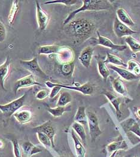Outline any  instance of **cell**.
Segmentation results:
<instances>
[{"instance_id": "cell-1", "label": "cell", "mask_w": 140, "mask_h": 157, "mask_svg": "<svg viewBox=\"0 0 140 157\" xmlns=\"http://www.w3.org/2000/svg\"><path fill=\"white\" fill-rule=\"evenodd\" d=\"M66 28L70 35L83 41L88 39L94 33L95 24L90 20L82 18L71 21L66 25Z\"/></svg>"}, {"instance_id": "cell-2", "label": "cell", "mask_w": 140, "mask_h": 157, "mask_svg": "<svg viewBox=\"0 0 140 157\" xmlns=\"http://www.w3.org/2000/svg\"><path fill=\"white\" fill-rule=\"evenodd\" d=\"M82 6L70 13L63 22L64 25H68L78 13L86 11H102L113 9L110 1L107 0H83Z\"/></svg>"}, {"instance_id": "cell-3", "label": "cell", "mask_w": 140, "mask_h": 157, "mask_svg": "<svg viewBox=\"0 0 140 157\" xmlns=\"http://www.w3.org/2000/svg\"><path fill=\"white\" fill-rule=\"evenodd\" d=\"M26 96L27 94L25 93L21 97L17 98L15 100H13V101L10 103L6 105H0V111L4 116L7 117H12L14 113H16L23 107Z\"/></svg>"}, {"instance_id": "cell-4", "label": "cell", "mask_w": 140, "mask_h": 157, "mask_svg": "<svg viewBox=\"0 0 140 157\" xmlns=\"http://www.w3.org/2000/svg\"><path fill=\"white\" fill-rule=\"evenodd\" d=\"M20 63L21 66L31 73L34 76H37L39 78L43 80L49 79V76L43 71L39 66L37 57H34L33 59L28 61L21 60Z\"/></svg>"}, {"instance_id": "cell-5", "label": "cell", "mask_w": 140, "mask_h": 157, "mask_svg": "<svg viewBox=\"0 0 140 157\" xmlns=\"http://www.w3.org/2000/svg\"><path fill=\"white\" fill-rule=\"evenodd\" d=\"M87 116L89 134L92 142H95L96 139L102 134V130L100 127L98 118L96 114L92 112H88Z\"/></svg>"}, {"instance_id": "cell-6", "label": "cell", "mask_w": 140, "mask_h": 157, "mask_svg": "<svg viewBox=\"0 0 140 157\" xmlns=\"http://www.w3.org/2000/svg\"><path fill=\"white\" fill-rule=\"evenodd\" d=\"M32 86H41V84L37 82L35 76L31 74L16 81L14 85L13 91L14 94L16 95L19 90L21 88L31 87Z\"/></svg>"}, {"instance_id": "cell-7", "label": "cell", "mask_w": 140, "mask_h": 157, "mask_svg": "<svg viewBox=\"0 0 140 157\" xmlns=\"http://www.w3.org/2000/svg\"><path fill=\"white\" fill-rule=\"evenodd\" d=\"M113 30L115 36L118 38L132 36L133 34L137 33V31L131 29L129 26L122 23L117 17L115 18L114 21Z\"/></svg>"}, {"instance_id": "cell-8", "label": "cell", "mask_w": 140, "mask_h": 157, "mask_svg": "<svg viewBox=\"0 0 140 157\" xmlns=\"http://www.w3.org/2000/svg\"><path fill=\"white\" fill-rule=\"evenodd\" d=\"M36 16L38 28L40 30H45L50 21V16L48 13L45 12L40 5L38 1H36Z\"/></svg>"}, {"instance_id": "cell-9", "label": "cell", "mask_w": 140, "mask_h": 157, "mask_svg": "<svg viewBox=\"0 0 140 157\" xmlns=\"http://www.w3.org/2000/svg\"><path fill=\"white\" fill-rule=\"evenodd\" d=\"M33 130L36 132H41L48 136L51 140L53 147H55L54 138L56 133V129L51 121H48L41 125L34 128Z\"/></svg>"}, {"instance_id": "cell-10", "label": "cell", "mask_w": 140, "mask_h": 157, "mask_svg": "<svg viewBox=\"0 0 140 157\" xmlns=\"http://www.w3.org/2000/svg\"><path fill=\"white\" fill-rule=\"evenodd\" d=\"M96 33L98 36V39L96 40L97 44L101 45L102 46L108 48L109 49H111L114 51H124L127 49V48L125 45L115 44L108 38L101 36L100 33L98 31H96Z\"/></svg>"}, {"instance_id": "cell-11", "label": "cell", "mask_w": 140, "mask_h": 157, "mask_svg": "<svg viewBox=\"0 0 140 157\" xmlns=\"http://www.w3.org/2000/svg\"><path fill=\"white\" fill-rule=\"evenodd\" d=\"M58 85L62 88L80 92L81 94L86 95H90L93 93V91H94V87H93V85L90 82H87L86 83H84L83 85H79V86H78V85L71 86V85H63V84H60V83H58Z\"/></svg>"}, {"instance_id": "cell-12", "label": "cell", "mask_w": 140, "mask_h": 157, "mask_svg": "<svg viewBox=\"0 0 140 157\" xmlns=\"http://www.w3.org/2000/svg\"><path fill=\"white\" fill-rule=\"evenodd\" d=\"M102 94L104 95L107 98V99L110 102V103L114 107L117 118H121L122 116V112L120 108V105L122 104L121 98L117 97V95H115L112 92L108 91H105L103 92Z\"/></svg>"}, {"instance_id": "cell-13", "label": "cell", "mask_w": 140, "mask_h": 157, "mask_svg": "<svg viewBox=\"0 0 140 157\" xmlns=\"http://www.w3.org/2000/svg\"><path fill=\"white\" fill-rule=\"evenodd\" d=\"M93 52L94 49L92 47L87 46L80 53L78 60L81 64L85 68H89L90 66Z\"/></svg>"}, {"instance_id": "cell-14", "label": "cell", "mask_w": 140, "mask_h": 157, "mask_svg": "<svg viewBox=\"0 0 140 157\" xmlns=\"http://www.w3.org/2000/svg\"><path fill=\"white\" fill-rule=\"evenodd\" d=\"M10 64V58L7 57L4 63L0 65V87L4 91H6L4 86V82L9 75Z\"/></svg>"}, {"instance_id": "cell-15", "label": "cell", "mask_w": 140, "mask_h": 157, "mask_svg": "<svg viewBox=\"0 0 140 157\" xmlns=\"http://www.w3.org/2000/svg\"><path fill=\"white\" fill-rule=\"evenodd\" d=\"M13 117L21 124H25L32 120V112L28 109H20L13 114Z\"/></svg>"}, {"instance_id": "cell-16", "label": "cell", "mask_w": 140, "mask_h": 157, "mask_svg": "<svg viewBox=\"0 0 140 157\" xmlns=\"http://www.w3.org/2000/svg\"><path fill=\"white\" fill-rule=\"evenodd\" d=\"M110 68L113 71H115V73H117L121 78H124L127 81H132L134 80H136L139 78L138 76L134 75L133 73L131 72L130 71L126 69L120 68L113 65L110 66Z\"/></svg>"}, {"instance_id": "cell-17", "label": "cell", "mask_w": 140, "mask_h": 157, "mask_svg": "<svg viewBox=\"0 0 140 157\" xmlns=\"http://www.w3.org/2000/svg\"><path fill=\"white\" fill-rule=\"evenodd\" d=\"M116 14L118 19L125 25L127 26H134L135 25L134 21L132 19L131 16L124 9H118L116 11Z\"/></svg>"}, {"instance_id": "cell-18", "label": "cell", "mask_w": 140, "mask_h": 157, "mask_svg": "<svg viewBox=\"0 0 140 157\" xmlns=\"http://www.w3.org/2000/svg\"><path fill=\"white\" fill-rule=\"evenodd\" d=\"M22 149L26 155L29 157L42 152V149L40 147H37L30 142H26L22 144Z\"/></svg>"}, {"instance_id": "cell-19", "label": "cell", "mask_w": 140, "mask_h": 157, "mask_svg": "<svg viewBox=\"0 0 140 157\" xmlns=\"http://www.w3.org/2000/svg\"><path fill=\"white\" fill-rule=\"evenodd\" d=\"M71 137L74 142L75 151L76 152L77 157H85L86 155V149L81 142V141L78 139L74 131L72 129L71 131Z\"/></svg>"}, {"instance_id": "cell-20", "label": "cell", "mask_w": 140, "mask_h": 157, "mask_svg": "<svg viewBox=\"0 0 140 157\" xmlns=\"http://www.w3.org/2000/svg\"><path fill=\"white\" fill-rule=\"evenodd\" d=\"M112 85L115 91L117 92L119 94L126 97V98H128L127 89L120 77L115 78L112 82Z\"/></svg>"}, {"instance_id": "cell-21", "label": "cell", "mask_w": 140, "mask_h": 157, "mask_svg": "<svg viewBox=\"0 0 140 157\" xmlns=\"http://www.w3.org/2000/svg\"><path fill=\"white\" fill-rule=\"evenodd\" d=\"M127 148V144L124 140L114 141L107 146V150L110 154H112L119 150H126Z\"/></svg>"}, {"instance_id": "cell-22", "label": "cell", "mask_w": 140, "mask_h": 157, "mask_svg": "<svg viewBox=\"0 0 140 157\" xmlns=\"http://www.w3.org/2000/svg\"><path fill=\"white\" fill-rule=\"evenodd\" d=\"M61 48L62 46L57 45L41 46L38 48V53L40 55L56 54L58 55L60 52Z\"/></svg>"}, {"instance_id": "cell-23", "label": "cell", "mask_w": 140, "mask_h": 157, "mask_svg": "<svg viewBox=\"0 0 140 157\" xmlns=\"http://www.w3.org/2000/svg\"><path fill=\"white\" fill-rule=\"evenodd\" d=\"M75 122H77L83 125L88 124V116L86 113V107L85 106H79L77 110L74 117Z\"/></svg>"}, {"instance_id": "cell-24", "label": "cell", "mask_w": 140, "mask_h": 157, "mask_svg": "<svg viewBox=\"0 0 140 157\" xmlns=\"http://www.w3.org/2000/svg\"><path fill=\"white\" fill-rule=\"evenodd\" d=\"M74 62H71L70 63L60 64L59 71L61 73L66 77H71L73 76L74 70Z\"/></svg>"}, {"instance_id": "cell-25", "label": "cell", "mask_w": 140, "mask_h": 157, "mask_svg": "<svg viewBox=\"0 0 140 157\" xmlns=\"http://www.w3.org/2000/svg\"><path fill=\"white\" fill-rule=\"evenodd\" d=\"M72 129L76 132L77 134L81 139V142L85 144L86 142V134L83 125L77 122H74L72 125Z\"/></svg>"}, {"instance_id": "cell-26", "label": "cell", "mask_w": 140, "mask_h": 157, "mask_svg": "<svg viewBox=\"0 0 140 157\" xmlns=\"http://www.w3.org/2000/svg\"><path fill=\"white\" fill-rule=\"evenodd\" d=\"M104 62L105 64H113L116 66H123V67H127V64L124 63V61L118 57L117 56L113 55L112 53H107V58L104 61Z\"/></svg>"}, {"instance_id": "cell-27", "label": "cell", "mask_w": 140, "mask_h": 157, "mask_svg": "<svg viewBox=\"0 0 140 157\" xmlns=\"http://www.w3.org/2000/svg\"><path fill=\"white\" fill-rule=\"evenodd\" d=\"M70 107H62V106H57L55 108H48V112L54 117H60L63 115L65 112L70 111Z\"/></svg>"}, {"instance_id": "cell-28", "label": "cell", "mask_w": 140, "mask_h": 157, "mask_svg": "<svg viewBox=\"0 0 140 157\" xmlns=\"http://www.w3.org/2000/svg\"><path fill=\"white\" fill-rule=\"evenodd\" d=\"M125 42L133 52H140V43L132 36L127 37L125 39Z\"/></svg>"}, {"instance_id": "cell-29", "label": "cell", "mask_w": 140, "mask_h": 157, "mask_svg": "<svg viewBox=\"0 0 140 157\" xmlns=\"http://www.w3.org/2000/svg\"><path fill=\"white\" fill-rule=\"evenodd\" d=\"M72 101V96L68 92H63L60 94L57 106L65 107Z\"/></svg>"}, {"instance_id": "cell-30", "label": "cell", "mask_w": 140, "mask_h": 157, "mask_svg": "<svg viewBox=\"0 0 140 157\" xmlns=\"http://www.w3.org/2000/svg\"><path fill=\"white\" fill-rule=\"evenodd\" d=\"M98 70L104 80L106 81L108 76L110 75V72L106 66V64L104 61H99L98 62Z\"/></svg>"}, {"instance_id": "cell-31", "label": "cell", "mask_w": 140, "mask_h": 157, "mask_svg": "<svg viewBox=\"0 0 140 157\" xmlns=\"http://www.w3.org/2000/svg\"><path fill=\"white\" fill-rule=\"evenodd\" d=\"M18 10H19V1H13L12 2V6L9 15V17H8L9 23L10 24V25H13Z\"/></svg>"}, {"instance_id": "cell-32", "label": "cell", "mask_w": 140, "mask_h": 157, "mask_svg": "<svg viewBox=\"0 0 140 157\" xmlns=\"http://www.w3.org/2000/svg\"><path fill=\"white\" fill-rule=\"evenodd\" d=\"M127 67L129 71L137 76H140V64L135 60L131 59L127 62Z\"/></svg>"}, {"instance_id": "cell-33", "label": "cell", "mask_w": 140, "mask_h": 157, "mask_svg": "<svg viewBox=\"0 0 140 157\" xmlns=\"http://www.w3.org/2000/svg\"><path fill=\"white\" fill-rule=\"evenodd\" d=\"M39 142L46 148H53L51 139L46 134L41 132H36Z\"/></svg>"}, {"instance_id": "cell-34", "label": "cell", "mask_w": 140, "mask_h": 157, "mask_svg": "<svg viewBox=\"0 0 140 157\" xmlns=\"http://www.w3.org/2000/svg\"><path fill=\"white\" fill-rule=\"evenodd\" d=\"M130 121L128 122L129 125L127 126V130L133 132L136 136L140 138V126L134 120L131 119Z\"/></svg>"}, {"instance_id": "cell-35", "label": "cell", "mask_w": 140, "mask_h": 157, "mask_svg": "<svg viewBox=\"0 0 140 157\" xmlns=\"http://www.w3.org/2000/svg\"><path fill=\"white\" fill-rule=\"evenodd\" d=\"M78 1L76 0H53L48 1L44 3V4H60L66 6H71L75 5Z\"/></svg>"}, {"instance_id": "cell-36", "label": "cell", "mask_w": 140, "mask_h": 157, "mask_svg": "<svg viewBox=\"0 0 140 157\" xmlns=\"http://www.w3.org/2000/svg\"><path fill=\"white\" fill-rule=\"evenodd\" d=\"M11 141L13 145V152L15 157H23L22 148L20 147L18 141L16 139H12Z\"/></svg>"}, {"instance_id": "cell-37", "label": "cell", "mask_w": 140, "mask_h": 157, "mask_svg": "<svg viewBox=\"0 0 140 157\" xmlns=\"http://www.w3.org/2000/svg\"><path fill=\"white\" fill-rule=\"evenodd\" d=\"M51 92L49 90L43 89L37 93L36 95V98L39 100H43L46 99L48 96H49Z\"/></svg>"}, {"instance_id": "cell-38", "label": "cell", "mask_w": 140, "mask_h": 157, "mask_svg": "<svg viewBox=\"0 0 140 157\" xmlns=\"http://www.w3.org/2000/svg\"><path fill=\"white\" fill-rule=\"evenodd\" d=\"M7 37V30L5 25L0 21V43L4 42Z\"/></svg>"}, {"instance_id": "cell-39", "label": "cell", "mask_w": 140, "mask_h": 157, "mask_svg": "<svg viewBox=\"0 0 140 157\" xmlns=\"http://www.w3.org/2000/svg\"><path fill=\"white\" fill-rule=\"evenodd\" d=\"M136 114H137V116L140 118V108H138L136 110Z\"/></svg>"}, {"instance_id": "cell-40", "label": "cell", "mask_w": 140, "mask_h": 157, "mask_svg": "<svg viewBox=\"0 0 140 157\" xmlns=\"http://www.w3.org/2000/svg\"><path fill=\"white\" fill-rule=\"evenodd\" d=\"M117 152H118V151H115L113 153H112V154H111V155L110 156V157H115V155H116L117 153Z\"/></svg>"}, {"instance_id": "cell-41", "label": "cell", "mask_w": 140, "mask_h": 157, "mask_svg": "<svg viewBox=\"0 0 140 157\" xmlns=\"http://www.w3.org/2000/svg\"><path fill=\"white\" fill-rule=\"evenodd\" d=\"M138 89L140 90V80L139 83H138Z\"/></svg>"}, {"instance_id": "cell-42", "label": "cell", "mask_w": 140, "mask_h": 157, "mask_svg": "<svg viewBox=\"0 0 140 157\" xmlns=\"http://www.w3.org/2000/svg\"><path fill=\"white\" fill-rule=\"evenodd\" d=\"M136 157V156H135V157Z\"/></svg>"}]
</instances>
